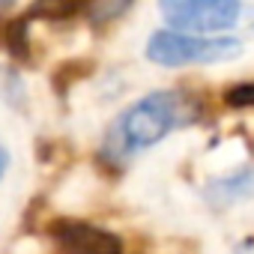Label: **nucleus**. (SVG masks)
I'll list each match as a JSON object with an SVG mask.
<instances>
[{"instance_id":"nucleus-1","label":"nucleus","mask_w":254,"mask_h":254,"mask_svg":"<svg viewBox=\"0 0 254 254\" xmlns=\"http://www.w3.org/2000/svg\"><path fill=\"white\" fill-rule=\"evenodd\" d=\"M183 123V105L177 93H150L126 108L114 126L111 147L123 156L156 147Z\"/></svg>"},{"instance_id":"nucleus-2","label":"nucleus","mask_w":254,"mask_h":254,"mask_svg":"<svg viewBox=\"0 0 254 254\" xmlns=\"http://www.w3.org/2000/svg\"><path fill=\"white\" fill-rule=\"evenodd\" d=\"M239 54H242V42L230 36H189V33L159 30L147 42V57L162 66L227 63Z\"/></svg>"},{"instance_id":"nucleus-3","label":"nucleus","mask_w":254,"mask_h":254,"mask_svg":"<svg viewBox=\"0 0 254 254\" xmlns=\"http://www.w3.org/2000/svg\"><path fill=\"white\" fill-rule=\"evenodd\" d=\"M174 33L203 36L215 30H227L242 15L236 0H165L159 6Z\"/></svg>"},{"instance_id":"nucleus-4","label":"nucleus","mask_w":254,"mask_h":254,"mask_svg":"<svg viewBox=\"0 0 254 254\" xmlns=\"http://www.w3.org/2000/svg\"><path fill=\"white\" fill-rule=\"evenodd\" d=\"M54 239L63 254H123L120 236L84 224V221H60L54 224Z\"/></svg>"},{"instance_id":"nucleus-5","label":"nucleus","mask_w":254,"mask_h":254,"mask_svg":"<svg viewBox=\"0 0 254 254\" xmlns=\"http://www.w3.org/2000/svg\"><path fill=\"white\" fill-rule=\"evenodd\" d=\"M254 194V168H245L227 180H215L209 186V200L218 203V206H227V203H236V200H245Z\"/></svg>"},{"instance_id":"nucleus-6","label":"nucleus","mask_w":254,"mask_h":254,"mask_svg":"<svg viewBox=\"0 0 254 254\" xmlns=\"http://www.w3.org/2000/svg\"><path fill=\"white\" fill-rule=\"evenodd\" d=\"M227 105L233 108H254V84H239V87H230L227 96H224Z\"/></svg>"},{"instance_id":"nucleus-7","label":"nucleus","mask_w":254,"mask_h":254,"mask_svg":"<svg viewBox=\"0 0 254 254\" xmlns=\"http://www.w3.org/2000/svg\"><path fill=\"white\" fill-rule=\"evenodd\" d=\"M6 168H9V153L0 147V180H3V174H6Z\"/></svg>"}]
</instances>
